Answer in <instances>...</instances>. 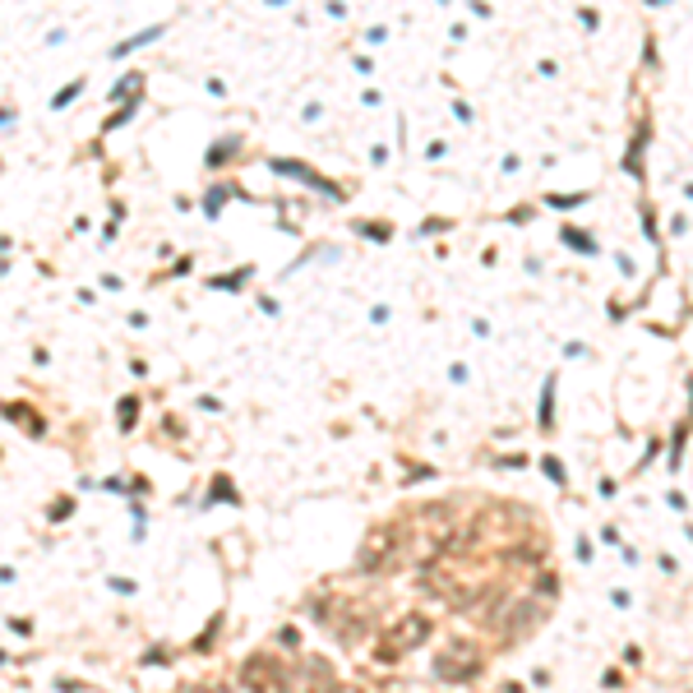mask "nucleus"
Listing matches in <instances>:
<instances>
[{"label": "nucleus", "instance_id": "obj_1", "mask_svg": "<svg viewBox=\"0 0 693 693\" xmlns=\"http://www.w3.org/2000/svg\"><path fill=\"white\" fill-rule=\"evenodd\" d=\"M481 670V651L467 643V638H453V643H444V651L435 657V675L448 680V684H462V680H472Z\"/></svg>", "mask_w": 693, "mask_h": 693}, {"label": "nucleus", "instance_id": "obj_3", "mask_svg": "<svg viewBox=\"0 0 693 693\" xmlns=\"http://www.w3.org/2000/svg\"><path fill=\"white\" fill-rule=\"evenodd\" d=\"M393 550H398V527L393 522L375 527V537L361 545V568H384V564L393 560Z\"/></svg>", "mask_w": 693, "mask_h": 693}, {"label": "nucleus", "instance_id": "obj_5", "mask_svg": "<svg viewBox=\"0 0 693 693\" xmlns=\"http://www.w3.org/2000/svg\"><path fill=\"white\" fill-rule=\"evenodd\" d=\"M315 693H342V689H338V684H333V680H329V675H324V680H319V689H315Z\"/></svg>", "mask_w": 693, "mask_h": 693}, {"label": "nucleus", "instance_id": "obj_4", "mask_svg": "<svg viewBox=\"0 0 693 693\" xmlns=\"http://www.w3.org/2000/svg\"><path fill=\"white\" fill-rule=\"evenodd\" d=\"M425 634H430V624H425L421 615H407L398 628H393V643H384L379 647V657H398V651H412L425 643Z\"/></svg>", "mask_w": 693, "mask_h": 693}, {"label": "nucleus", "instance_id": "obj_2", "mask_svg": "<svg viewBox=\"0 0 693 693\" xmlns=\"http://www.w3.org/2000/svg\"><path fill=\"white\" fill-rule=\"evenodd\" d=\"M287 670H282L273 657H250L246 666H240V684H246V693H287Z\"/></svg>", "mask_w": 693, "mask_h": 693}]
</instances>
